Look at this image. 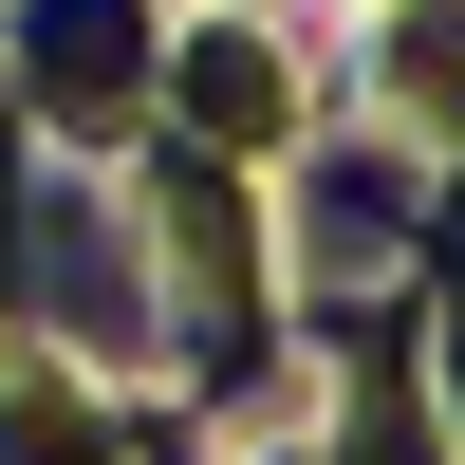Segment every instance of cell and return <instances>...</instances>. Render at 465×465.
<instances>
[{"instance_id": "6da1fadb", "label": "cell", "mask_w": 465, "mask_h": 465, "mask_svg": "<svg viewBox=\"0 0 465 465\" xmlns=\"http://www.w3.org/2000/svg\"><path fill=\"white\" fill-rule=\"evenodd\" d=\"M37 74H56V112H131V19H112V0H56V19H37Z\"/></svg>"}]
</instances>
